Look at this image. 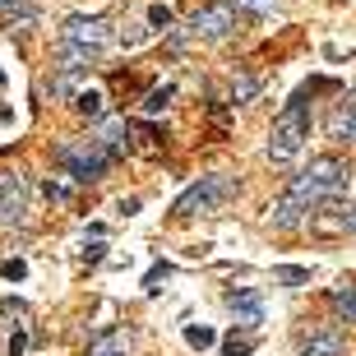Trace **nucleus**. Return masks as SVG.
<instances>
[{
    "instance_id": "obj_4",
    "label": "nucleus",
    "mask_w": 356,
    "mask_h": 356,
    "mask_svg": "<svg viewBox=\"0 0 356 356\" xmlns=\"http://www.w3.org/2000/svg\"><path fill=\"white\" fill-rule=\"evenodd\" d=\"M236 185L227 181V176H199L190 190H185L181 199H176V218H195V213H218L227 204V195H232Z\"/></svg>"
},
{
    "instance_id": "obj_18",
    "label": "nucleus",
    "mask_w": 356,
    "mask_h": 356,
    "mask_svg": "<svg viewBox=\"0 0 356 356\" xmlns=\"http://www.w3.org/2000/svg\"><path fill=\"white\" fill-rule=\"evenodd\" d=\"M250 352H254V338H236V333L227 338V356H250Z\"/></svg>"
},
{
    "instance_id": "obj_20",
    "label": "nucleus",
    "mask_w": 356,
    "mask_h": 356,
    "mask_svg": "<svg viewBox=\"0 0 356 356\" xmlns=\"http://www.w3.org/2000/svg\"><path fill=\"white\" fill-rule=\"evenodd\" d=\"M0 273L10 277V282H24V277H28V264H24V259H5V268H0Z\"/></svg>"
},
{
    "instance_id": "obj_6",
    "label": "nucleus",
    "mask_w": 356,
    "mask_h": 356,
    "mask_svg": "<svg viewBox=\"0 0 356 356\" xmlns=\"http://www.w3.org/2000/svg\"><path fill=\"white\" fill-rule=\"evenodd\" d=\"M232 28H236V10H232V5H222V0L190 14V33H195V38H204V42L232 38Z\"/></svg>"
},
{
    "instance_id": "obj_25",
    "label": "nucleus",
    "mask_w": 356,
    "mask_h": 356,
    "mask_svg": "<svg viewBox=\"0 0 356 356\" xmlns=\"http://www.w3.org/2000/svg\"><path fill=\"white\" fill-rule=\"evenodd\" d=\"M338 144H356V116L347 120V130H343V139H338Z\"/></svg>"
},
{
    "instance_id": "obj_16",
    "label": "nucleus",
    "mask_w": 356,
    "mask_h": 356,
    "mask_svg": "<svg viewBox=\"0 0 356 356\" xmlns=\"http://www.w3.org/2000/svg\"><path fill=\"white\" fill-rule=\"evenodd\" d=\"M74 88H79V70H65L51 79V97H74Z\"/></svg>"
},
{
    "instance_id": "obj_19",
    "label": "nucleus",
    "mask_w": 356,
    "mask_h": 356,
    "mask_svg": "<svg viewBox=\"0 0 356 356\" xmlns=\"http://www.w3.org/2000/svg\"><path fill=\"white\" fill-rule=\"evenodd\" d=\"M273 5L277 0H236V10H245V14H273Z\"/></svg>"
},
{
    "instance_id": "obj_24",
    "label": "nucleus",
    "mask_w": 356,
    "mask_h": 356,
    "mask_svg": "<svg viewBox=\"0 0 356 356\" xmlns=\"http://www.w3.org/2000/svg\"><path fill=\"white\" fill-rule=\"evenodd\" d=\"M24 347H28V338H24V333H14V338H10V356H24Z\"/></svg>"
},
{
    "instance_id": "obj_21",
    "label": "nucleus",
    "mask_w": 356,
    "mask_h": 356,
    "mask_svg": "<svg viewBox=\"0 0 356 356\" xmlns=\"http://www.w3.org/2000/svg\"><path fill=\"white\" fill-rule=\"evenodd\" d=\"M148 24L153 28H172V10H167V5H153V10H148Z\"/></svg>"
},
{
    "instance_id": "obj_22",
    "label": "nucleus",
    "mask_w": 356,
    "mask_h": 356,
    "mask_svg": "<svg viewBox=\"0 0 356 356\" xmlns=\"http://www.w3.org/2000/svg\"><path fill=\"white\" fill-rule=\"evenodd\" d=\"M0 310H5V315H14V319H24V315H28V305H24V301H10V296L0 301Z\"/></svg>"
},
{
    "instance_id": "obj_1",
    "label": "nucleus",
    "mask_w": 356,
    "mask_h": 356,
    "mask_svg": "<svg viewBox=\"0 0 356 356\" xmlns=\"http://www.w3.org/2000/svg\"><path fill=\"white\" fill-rule=\"evenodd\" d=\"M347 176H352V167H347L343 158H315L310 167H305L296 181H291L287 195L301 204L305 213L319 209V204H333V199L347 190Z\"/></svg>"
},
{
    "instance_id": "obj_14",
    "label": "nucleus",
    "mask_w": 356,
    "mask_h": 356,
    "mask_svg": "<svg viewBox=\"0 0 356 356\" xmlns=\"http://www.w3.org/2000/svg\"><path fill=\"white\" fill-rule=\"evenodd\" d=\"M185 343L195 347V352H204V347H213V343H218V333H213L209 324H185Z\"/></svg>"
},
{
    "instance_id": "obj_17",
    "label": "nucleus",
    "mask_w": 356,
    "mask_h": 356,
    "mask_svg": "<svg viewBox=\"0 0 356 356\" xmlns=\"http://www.w3.org/2000/svg\"><path fill=\"white\" fill-rule=\"evenodd\" d=\"M172 83H162V88H153V92H148V97H144V111H148V116H158V111H162V106H167V102H172Z\"/></svg>"
},
{
    "instance_id": "obj_10",
    "label": "nucleus",
    "mask_w": 356,
    "mask_h": 356,
    "mask_svg": "<svg viewBox=\"0 0 356 356\" xmlns=\"http://www.w3.org/2000/svg\"><path fill=\"white\" fill-rule=\"evenodd\" d=\"M102 102H106V97L97 88H74V111H79V116L97 120V116H102Z\"/></svg>"
},
{
    "instance_id": "obj_2",
    "label": "nucleus",
    "mask_w": 356,
    "mask_h": 356,
    "mask_svg": "<svg viewBox=\"0 0 356 356\" xmlns=\"http://www.w3.org/2000/svg\"><path fill=\"white\" fill-rule=\"evenodd\" d=\"M305 139H310V106H305V97H291V102L277 111L273 130H268V158L291 162L305 148Z\"/></svg>"
},
{
    "instance_id": "obj_8",
    "label": "nucleus",
    "mask_w": 356,
    "mask_h": 356,
    "mask_svg": "<svg viewBox=\"0 0 356 356\" xmlns=\"http://www.w3.org/2000/svg\"><path fill=\"white\" fill-rule=\"evenodd\" d=\"M347 352V338H343V329H319L310 343L301 347V356H343Z\"/></svg>"
},
{
    "instance_id": "obj_27",
    "label": "nucleus",
    "mask_w": 356,
    "mask_h": 356,
    "mask_svg": "<svg viewBox=\"0 0 356 356\" xmlns=\"http://www.w3.org/2000/svg\"><path fill=\"white\" fill-rule=\"evenodd\" d=\"M347 232H356V204L347 209Z\"/></svg>"
},
{
    "instance_id": "obj_26",
    "label": "nucleus",
    "mask_w": 356,
    "mask_h": 356,
    "mask_svg": "<svg viewBox=\"0 0 356 356\" xmlns=\"http://www.w3.org/2000/svg\"><path fill=\"white\" fill-rule=\"evenodd\" d=\"M5 190H10V172H0V204H5Z\"/></svg>"
},
{
    "instance_id": "obj_13",
    "label": "nucleus",
    "mask_w": 356,
    "mask_h": 356,
    "mask_svg": "<svg viewBox=\"0 0 356 356\" xmlns=\"http://www.w3.org/2000/svg\"><path fill=\"white\" fill-rule=\"evenodd\" d=\"M333 310H338L347 324H356V287H338L333 291Z\"/></svg>"
},
{
    "instance_id": "obj_5",
    "label": "nucleus",
    "mask_w": 356,
    "mask_h": 356,
    "mask_svg": "<svg viewBox=\"0 0 356 356\" xmlns=\"http://www.w3.org/2000/svg\"><path fill=\"white\" fill-rule=\"evenodd\" d=\"M60 38L102 51L106 42H111V19H102V14H70L65 24H60Z\"/></svg>"
},
{
    "instance_id": "obj_9",
    "label": "nucleus",
    "mask_w": 356,
    "mask_h": 356,
    "mask_svg": "<svg viewBox=\"0 0 356 356\" xmlns=\"http://www.w3.org/2000/svg\"><path fill=\"white\" fill-rule=\"evenodd\" d=\"M268 222H273L277 232H291V227H301V222H305V209H301V204H296L291 195H282L273 209H268Z\"/></svg>"
},
{
    "instance_id": "obj_23",
    "label": "nucleus",
    "mask_w": 356,
    "mask_h": 356,
    "mask_svg": "<svg viewBox=\"0 0 356 356\" xmlns=\"http://www.w3.org/2000/svg\"><path fill=\"white\" fill-rule=\"evenodd\" d=\"M167 277H172V268H167V264L153 268V273H148V291H158V282H167Z\"/></svg>"
},
{
    "instance_id": "obj_12",
    "label": "nucleus",
    "mask_w": 356,
    "mask_h": 356,
    "mask_svg": "<svg viewBox=\"0 0 356 356\" xmlns=\"http://www.w3.org/2000/svg\"><path fill=\"white\" fill-rule=\"evenodd\" d=\"M273 282H282V287H305V282H310V268L277 264V268H273Z\"/></svg>"
},
{
    "instance_id": "obj_15",
    "label": "nucleus",
    "mask_w": 356,
    "mask_h": 356,
    "mask_svg": "<svg viewBox=\"0 0 356 356\" xmlns=\"http://www.w3.org/2000/svg\"><path fill=\"white\" fill-rule=\"evenodd\" d=\"M254 92H259V79H254V74H236V79H232V102H254Z\"/></svg>"
},
{
    "instance_id": "obj_11",
    "label": "nucleus",
    "mask_w": 356,
    "mask_h": 356,
    "mask_svg": "<svg viewBox=\"0 0 356 356\" xmlns=\"http://www.w3.org/2000/svg\"><path fill=\"white\" fill-rule=\"evenodd\" d=\"M97 144L116 158V153H125V120H106L102 125V134H97Z\"/></svg>"
},
{
    "instance_id": "obj_7",
    "label": "nucleus",
    "mask_w": 356,
    "mask_h": 356,
    "mask_svg": "<svg viewBox=\"0 0 356 356\" xmlns=\"http://www.w3.org/2000/svg\"><path fill=\"white\" fill-rule=\"evenodd\" d=\"M222 301H227V310L236 315L241 329H250V333H254L259 324H264V296H259L254 287H232Z\"/></svg>"
},
{
    "instance_id": "obj_28",
    "label": "nucleus",
    "mask_w": 356,
    "mask_h": 356,
    "mask_svg": "<svg viewBox=\"0 0 356 356\" xmlns=\"http://www.w3.org/2000/svg\"><path fill=\"white\" fill-rule=\"evenodd\" d=\"M10 120H14V111H10V106H0V125H10Z\"/></svg>"
},
{
    "instance_id": "obj_3",
    "label": "nucleus",
    "mask_w": 356,
    "mask_h": 356,
    "mask_svg": "<svg viewBox=\"0 0 356 356\" xmlns=\"http://www.w3.org/2000/svg\"><path fill=\"white\" fill-rule=\"evenodd\" d=\"M56 162L65 167V176H74L79 185L102 181L106 167H111V153H106L97 139H79V144H60L56 148Z\"/></svg>"
}]
</instances>
